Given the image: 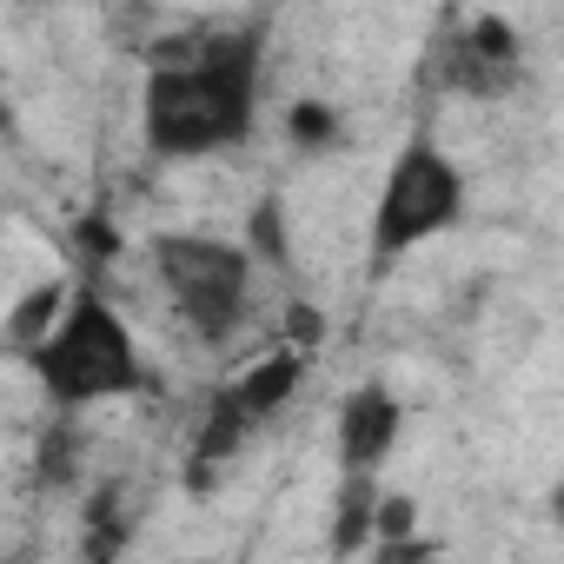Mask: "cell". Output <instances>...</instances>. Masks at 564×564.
Returning <instances> with one entry per match:
<instances>
[{"mask_svg": "<svg viewBox=\"0 0 564 564\" xmlns=\"http://www.w3.org/2000/svg\"><path fill=\"white\" fill-rule=\"evenodd\" d=\"M246 252L259 259V272H293V239H286V206L272 193L246 213Z\"/></svg>", "mask_w": 564, "mask_h": 564, "instance_id": "obj_13", "label": "cell"}, {"mask_svg": "<svg viewBox=\"0 0 564 564\" xmlns=\"http://www.w3.org/2000/svg\"><path fill=\"white\" fill-rule=\"evenodd\" d=\"M339 140H346V120H339V107H333V100H313V94H306V100H293V107H286V147H293V153L326 160Z\"/></svg>", "mask_w": 564, "mask_h": 564, "instance_id": "obj_11", "label": "cell"}, {"mask_svg": "<svg viewBox=\"0 0 564 564\" xmlns=\"http://www.w3.org/2000/svg\"><path fill=\"white\" fill-rule=\"evenodd\" d=\"M80 452H87V438H80V419H54L47 425V438H41V478L54 485V491H67L74 478H80Z\"/></svg>", "mask_w": 564, "mask_h": 564, "instance_id": "obj_14", "label": "cell"}, {"mask_svg": "<svg viewBox=\"0 0 564 564\" xmlns=\"http://www.w3.org/2000/svg\"><path fill=\"white\" fill-rule=\"evenodd\" d=\"M147 259H153V279H160L173 319L199 346H226L252 319L259 259L246 252V239H219V232H153Z\"/></svg>", "mask_w": 564, "mask_h": 564, "instance_id": "obj_3", "label": "cell"}, {"mask_svg": "<svg viewBox=\"0 0 564 564\" xmlns=\"http://www.w3.org/2000/svg\"><path fill=\"white\" fill-rule=\"evenodd\" d=\"M232 386V399L246 405V419L252 425H272L279 412L293 405V392L306 386V352H293V346H272V352H259L239 379H226Z\"/></svg>", "mask_w": 564, "mask_h": 564, "instance_id": "obj_8", "label": "cell"}, {"mask_svg": "<svg viewBox=\"0 0 564 564\" xmlns=\"http://www.w3.org/2000/svg\"><path fill=\"white\" fill-rule=\"evenodd\" d=\"M113 252H120V232H113V219H107V213H87V219H80V272L94 279V272H100Z\"/></svg>", "mask_w": 564, "mask_h": 564, "instance_id": "obj_16", "label": "cell"}, {"mask_svg": "<svg viewBox=\"0 0 564 564\" xmlns=\"http://www.w3.org/2000/svg\"><path fill=\"white\" fill-rule=\"evenodd\" d=\"M544 511H551V524L564 531V471H557V485H551V498H544Z\"/></svg>", "mask_w": 564, "mask_h": 564, "instance_id": "obj_19", "label": "cell"}, {"mask_svg": "<svg viewBox=\"0 0 564 564\" xmlns=\"http://www.w3.org/2000/svg\"><path fill=\"white\" fill-rule=\"evenodd\" d=\"M259 80H265V28H206L186 67H153L140 87V133L160 160H206L232 153L259 127Z\"/></svg>", "mask_w": 564, "mask_h": 564, "instance_id": "obj_1", "label": "cell"}, {"mask_svg": "<svg viewBox=\"0 0 564 564\" xmlns=\"http://www.w3.org/2000/svg\"><path fill=\"white\" fill-rule=\"evenodd\" d=\"M379 478H346L339 485V518H333V551L352 557V551H372V511H379Z\"/></svg>", "mask_w": 564, "mask_h": 564, "instance_id": "obj_12", "label": "cell"}, {"mask_svg": "<svg viewBox=\"0 0 564 564\" xmlns=\"http://www.w3.org/2000/svg\"><path fill=\"white\" fill-rule=\"evenodd\" d=\"M524 87V41L505 14H445L438 41L419 61L425 100H511Z\"/></svg>", "mask_w": 564, "mask_h": 564, "instance_id": "obj_5", "label": "cell"}, {"mask_svg": "<svg viewBox=\"0 0 564 564\" xmlns=\"http://www.w3.org/2000/svg\"><path fill=\"white\" fill-rule=\"evenodd\" d=\"M133 524H140V511L127 498V478H100L80 511V564H120L133 544Z\"/></svg>", "mask_w": 564, "mask_h": 564, "instance_id": "obj_9", "label": "cell"}, {"mask_svg": "<svg viewBox=\"0 0 564 564\" xmlns=\"http://www.w3.org/2000/svg\"><path fill=\"white\" fill-rule=\"evenodd\" d=\"M399 538H425V531H419V498H412V491H379L372 544H399Z\"/></svg>", "mask_w": 564, "mask_h": 564, "instance_id": "obj_15", "label": "cell"}, {"mask_svg": "<svg viewBox=\"0 0 564 564\" xmlns=\"http://www.w3.org/2000/svg\"><path fill=\"white\" fill-rule=\"evenodd\" d=\"M366 564H438V544L432 538H399V544H372Z\"/></svg>", "mask_w": 564, "mask_h": 564, "instance_id": "obj_17", "label": "cell"}, {"mask_svg": "<svg viewBox=\"0 0 564 564\" xmlns=\"http://www.w3.org/2000/svg\"><path fill=\"white\" fill-rule=\"evenodd\" d=\"M74 293H80V279H41V286H28V293L8 306V352H14V359H34V352L61 333Z\"/></svg>", "mask_w": 564, "mask_h": 564, "instance_id": "obj_10", "label": "cell"}, {"mask_svg": "<svg viewBox=\"0 0 564 564\" xmlns=\"http://www.w3.org/2000/svg\"><path fill=\"white\" fill-rule=\"evenodd\" d=\"M286 333H293V352H313V346L326 339V313H313V306H293V313H286Z\"/></svg>", "mask_w": 564, "mask_h": 564, "instance_id": "obj_18", "label": "cell"}, {"mask_svg": "<svg viewBox=\"0 0 564 564\" xmlns=\"http://www.w3.org/2000/svg\"><path fill=\"white\" fill-rule=\"evenodd\" d=\"M458 219H465V173H458V160L432 133H412L399 147V160L386 166V186L372 199V265L405 259L412 246L452 232Z\"/></svg>", "mask_w": 564, "mask_h": 564, "instance_id": "obj_4", "label": "cell"}, {"mask_svg": "<svg viewBox=\"0 0 564 564\" xmlns=\"http://www.w3.org/2000/svg\"><path fill=\"white\" fill-rule=\"evenodd\" d=\"M252 419H246V405L232 399V386H219L213 399H206V412L193 419V438H186V491H213L219 485V471L252 445Z\"/></svg>", "mask_w": 564, "mask_h": 564, "instance_id": "obj_7", "label": "cell"}, {"mask_svg": "<svg viewBox=\"0 0 564 564\" xmlns=\"http://www.w3.org/2000/svg\"><path fill=\"white\" fill-rule=\"evenodd\" d=\"M21 366L34 372V386L47 392V405L67 412V419H80L87 405H113V399L147 392L140 339L120 319V306L100 293V279H80V293H74L61 333L34 359H21Z\"/></svg>", "mask_w": 564, "mask_h": 564, "instance_id": "obj_2", "label": "cell"}, {"mask_svg": "<svg viewBox=\"0 0 564 564\" xmlns=\"http://www.w3.org/2000/svg\"><path fill=\"white\" fill-rule=\"evenodd\" d=\"M399 432H405V405L386 379H366L346 392L339 405V471L346 478H379L386 458L399 452Z\"/></svg>", "mask_w": 564, "mask_h": 564, "instance_id": "obj_6", "label": "cell"}]
</instances>
